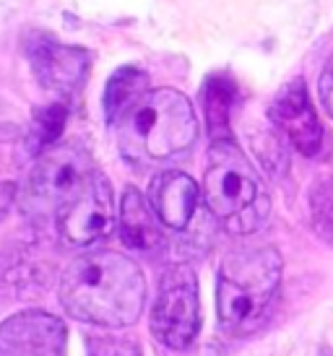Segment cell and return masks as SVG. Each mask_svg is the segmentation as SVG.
I'll list each match as a JSON object with an SVG mask.
<instances>
[{"label":"cell","mask_w":333,"mask_h":356,"mask_svg":"<svg viewBox=\"0 0 333 356\" xmlns=\"http://www.w3.org/2000/svg\"><path fill=\"white\" fill-rule=\"evenodd\" d=\"M146 278L136 260L115 250H91L70 260L60 278V305L73 320L127 327L144 315Z\"/></svg>","instance_id":"1"},{"label":"cell","mask_w":333,"mask_h":356,"mask_svg":"<svg viewBox=\"0 0 333 356\" xmlns=\"http://www.w3.org/2000/svg\"><path fill=\"white\" fill-rule=\"evenodd\" d=\"M120 156L133 167H159L185 154L198 138L196 109L177 89H148L112 125Z\"/></svg>","instance_id":"2"},{"label":"cell","mask_w":333,"mask_h":356,"mask_svg":"<svg viewBox=\"0 0 333 356\" xmlns=\"http://www.w3.org/2000/svg\"><path fill=\"white\" fill-rule=\"evenodd\" d=\"M281 255L274 248L242 250L219 268L216 312L229 336H250L263 327L281 286Z\"/></svg>","instance_id":"3"},{"label":"cell","mask_w":333,"mask_h":356,"mask_svg":"<svg viewBox=\"0 0 333 356\" xmlns=\"http://www.w3.org/2000/svg\"><path fill=\"white\" fill-rule=\"evenodd\" d=\"M203 200L232 234H253L268 218V193L235 140H214L203 175Z\"/></svg>","instance_id":"4"},{"label":"cell","mask_w":333,"mask_h":356,"mask_svg":"<svg viewBox=\"0 0 333 356\" xmlns=\"http://www.w3.org/2000/svg\"><path fill=\"white\" fill-rule=\"evenodd\" d=\"M94 172L91 156L81 143H55L37 156L29 179L21 188V213L34 224L63 216V211L84 193Z\"/></svg>","instance_id":"5"},{"label":"cell","mask_w":333,"mask_h":356,"mask_svg":"<svg viewBox=\"0 0 333 356\" xmlns=\"http://www.w3.org/2000/svg\"><path fill=\"white\" fill-rule=\"evenodd\" d=\"M201 330L196 270L185 263L169 266L159 278L157 302L151 307V333L162 346L185 351Z\"/></svg>","instance_id":"6"},{"label":"cell","mask_w":333,"mask_h":356,"mask_svg":"<svg viewBox=\"0 0 333 356\" xmlns=\"http://www.w3.org/2000/svg\"><path fill=\"white\" fill-rule=\"evenodd\" d=\"M26 58L45 89L60 97H70L86 83L91 52L84 47L63 44L49 34H31L26 40Z\"/></svg>","instance_id":"7"},{"label":"cell","mask_w":333,"mask_h":356,"mask_svg":"<svg viewBox=\"0 0 333 356\" xmlns=\"http://www.w3.org/2000/svg\"><path fill=\"white\" fill-rule=\"evenodd\" d=\"M115 227V203L109 179L94 172L88 185L60 216V237L70 248H86L104 239Z\"/></svg>","instance_id":"8"},{"label":"cell","mask_w":333,"mask_h":356,"mask_svg":"<svg viewBox=\"0 0 333 356\" xmlns=\"http://www.w3.org/2000/svg\"><path fill=\"white\" fill-rule=\"evenodd\" d=\"M68 330L42 309H24L0 323V356H65Z\"/></svg>","instance_id":"9"},{"label":"cell","mask_w":333,"mask_h":356,"mask_svg":"<svg viewBox=\"0 0 333 356\" xmlns=\"http://www.w3.org/2000/svg\"><path fill=\"white\" fill-rule=\"evenodd\" d=\"M271 120L294 149L302 156H315L323 146V125L315 115V107L302 79L289 81L284 89L276 94L271 104Z\"/></svg>","instance_id":"10"},{"label":"cell","mask_w":333,"mask_h":356,"mask_svg":"<svg viewBox=\"0 0 333 356\" xmlns=\"http://www.w3.org/2000/svg\"><path fill=\"white\" fill-rule=\"evenodd\" d=\"M148 200L166 229H185L198 206V185L185 172H162L151 182Z\"/></svg>","instance_id":"11"},{"label":"cell","mask_w":333,"mask_h":356,"mask_svg":"<svg viewBox=\"0 0 333 356\" xmlns=\"http://www.w3.org/2000/svg\"><path fill=\"white\" fill-rule=\"evenodd\" d=\"M162 221L151 200L144 198L138 188H125L123 200H120V239L136 252L154 255L164 245L162 234Z\"/></svg>","instance_id":"12"},{"label":"cell","mask_w":333,"mask_h":356,"mask_svg":"<svg viewBox=\"0 0 333 356\" xmlns=\"http://www.w3.org/2000/svg\"><path fill=\"white\" fill-rule=\"evenodd\" d=\"M29 159L34 156L26 143V133L3 125L0 128V218L8 216L10 206L21 195Z\"/></svg>","instance_id":"13"},{"label":"cell","mask_w":333,"mask_h":356,"mask_svg":"<svg viewBox=\"0 0 333 356\" xmlns=\"http://www.w3.org/2000/svg\"><path fill=\"white\" fill-rule=\"evenodd\" d=\"M237 102V86L226 73H214L203 83V112H206L211 140H229V118Z\"/></svg>","instance_id":"14"},{"label":"cell","mask_w":333,"mask_h":356,"mask_svg":"<svg viewBox=\"0 0 333 356\" xmlns=\"http://www.w3.org/2000/svg\"><path fill=\"white\" fill-rule=\"evenodd\" d=\"M148 91V76L136 65H125L112 73V79L107 81V89H104V99H102V107H104V118H107L109 125H115L123 112L127 107H133L144 94Z\"/></svg>","instance_id":"15"},{"label":"cell","mask_w":333,"mask_h":356,"mask_svg":"<svg viewBox=\"0 0 333 356\" xmlns=\"http://www.w3.org/2000/svg\"><path fill=\"white\" fill-rule=\"evenodd\" d=\"M65 118H68V109L60 102H52L47 107H42L34 120H31L29 130H26V143H29L31 156H42L47 149H52L58 143L60 133L65 128Z\"/></svg>","instance_id":"16"},{"label":"cell","mask_w":333,"mask_h":356,"mask_svg":"<svg viewBox=\"0 0 333 356\" xmlns=\"http://www.w3.org/2000/svg\"><path fill=\"white\" fill-rule=\"evenodd\" d=\"M310 218L315 234L333 245V177L318 179L310 190Z\"/></svg>","instance_id":"17"},{"label":"cell","mask_w":333,"mask_h":356,"mask_svg":"<svg viewBox=\"0 0 333 356\" xmlns=\"http://www.w3.org/2000/svg\"><path fill=\"white\" fill-rule=\"evenodd\" d=\"M86 356H141L138 341L120 333H88Z\"/></svg>","instance_id":"18"},{"label":"cell","mask_w":333,"mask_h":356,"mask_svg":"<svg viewBox=\"0 0 333 356\" xmlns=\"http://www.w3.org/2000/svg\"><path fill=\"white\" fill-rule=\"evenodd\" d=\"M318 91H320V99H323L325 112L333 118V58L328 60V65L320 73V83H318Z\"/></svg>","instance_id":"19"},{"label":"cell","mask_w":333,"mask_h":356,"mask_svg":"<svg viewBox=\"0 0 333 356\" xmlns=\"http://www.w3.org/2000/svg\"><path fill=\"white\" fill-rule=\"evenodd\" d=\"M320 356H333V351H331V348H323V351H320Z\"/></svg>","instance_id":"20"}]
</instances>
